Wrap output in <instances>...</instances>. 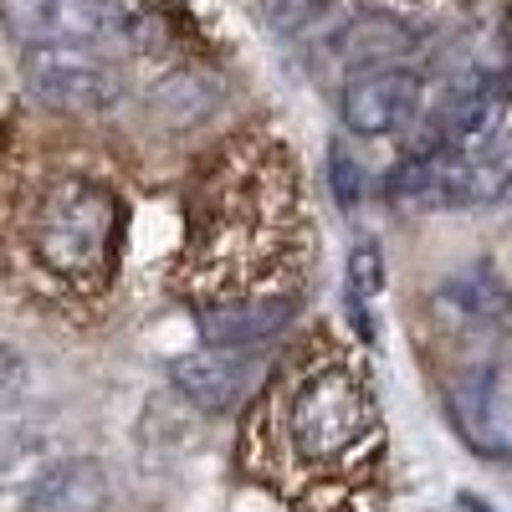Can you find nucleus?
I'll return each instance as SVG.
<instances>
[{
  "mask_svg": "<svg viewBox=\"0 0 512 512\" xmlns=\"http://www.w3.org/2000/svg\"><path fill=\"white\" fill-rule=\"evenodd\" d=\"M103 507H108L103 466L88 461V456H72V461L47 466V472L31 482L21 512H103Z\"/></svg>",
  "mask_w": 512,
  "mask_h": 512,
  "instance_id": "obj_10",
  "label": "nucleus"
},
{
  "mask_svg": "<svg viewBox=\"0 0 512 512\" xmlns=\"http://www.w3.org/2000/svg\"><path fill=\"white\" fill-rule=\"evenodd\" d=\"M118 205L98 180H62L41 195L31 221V251L67 287H103L113 272Z\"/></svg>",
  "mask_w": 512,
  "mask_h": 512,
  "instance_id": "obj_2",
  "label": "nucleus"
},
{
  "mask_svg": "<svg viewBox=\"0 0 512 512\" xmlns=\"http://www.w3.org/2000/svg\"><path fill=\"white\" fill-rule=\"evenodd\" d=\"M384 287V251L379 241H354L349 246V297L364 303V297H379Z\"/></svg>",
  "mask_w": 512,
  "mask_h": 512,
  "instance_id": "obj_13",
  "label": "nucleus"
},
{
  "mask_svg": "<svg viewBox=\"0 0 512 512\" xmlns=\"http://www.w3.org/2000/svg\"><path fill=\"white\" fill-rule=\"evenodd\" d=\"M512 185V144H472V149H425L405 154L390 195L420 210H472L502 200Z\"/></svg>",
  "mask_w": 512,
  "mask_h": 512,
  "instance_id": "obj_3",
  "label": "nucleus"
},
{
  "mask_svg": "<svg viewBox=\"0 0 512 512\" xmlns=\"http://www.w3.org/2000/svg\"><path fill=\"white\" fill-rule=\"evenodd\" d=\"M466 507H472V512H492V507H482V502H472V497H466Z\"/></svg>",
  "mask_w": 512,
  "mask_h": 512,
  "instance_id": "obj_16",
  "label": "nucleus"
},
{
  "mask_svg": "<svg viewBox=\"0 0 512 512\" xmlns=\"http://www.w3.org/2000/svg\"><path fill=\"white\" fill-rule=\"evenodd\" d=\"M425 108V82L405 67H359L344 93H338V113L354 134L384 139V134H400L410 128Z\"/></svg>",
  "mask_w": 512,
  "mask_h": 512,
  "instance_id": "obj_5",
  "label": "nucleus"
},
{
  "mask_svg": "<svg viewBox=\"0 0 512 512\" xmlns=\"http://www.w3.org/2000/svg\"><path fill=\"white\" fill-rule=\"evenodd\" d=\"M26 359L11 349V344H0V410H11V405H21V395H26Z\"/></svg>",
  "mask_w": 512,
  "mask_h": 512,
  "instance_id": "obj_15",
  "label": "nucleus"
},
{
  "mask_svg": "<svg viewBox=\"0 0 512 512\" xmlns=\"http://www.w3.org/2000/svg\"><path fill=\"white\" fill-rule=\"evenodd\" d=\"M451 420H456V431L472 441L482 456H502L507 451L502 420H497V374L487 364L466 369L451 384Z\"/></svg>",
  "mask_w": 512,
  "mask_h": 512,
  "instance_id": "obj_11",
  "label": "nucleus"
},
{
  "mask_svg": "<svg viewBox=\"0 0 512 512\" xmlns=\"http://www.w3.org/2000/svg\"><path fill=\"white\" fill-rule=\"evenodd\" d=\"M328 185H333V200H338V210H359V200H364V175H359V164H354V154L349 149H328Z\"/></svg>",
  "mask_w": 512,
  "mask_h": 512,
  "instance_id": "obj_14",
  "label": "nucleus"
},
{
  "mask_svg": "<svg viewBox=\"0 0 512 512\" xmlns=\"http://www.w3.org/2000/svg\"><path fill=\"white\" fill-rule=\"evenodd\" d=\"M297 313L292 292H267V297H236V303H210L200 308V338L221 349H256L272 333H282Z\"/></svg>",
  "mask_w": 512,
  "mask_h": 512,
  "instance_id": "obj_9",
  "label": "nucleus"
},
{
  "mask_svg": "<svg viewBox=\"0 0 512 512\" xmlns=\"http://www.w3.org/2000/svg\"><path fill=\"white\" fill-rule=\"evenodd\" d=\"M210 98H216V93H210L200 77H169V88H159V98H154V103H159L169 118H175V123L185 128V123H195V118L210 108Z\"/></svg>",
  "mask_w": 512,
  "mask_h": 512,
  "instance_id": "obj_12",
  "label": "nucleus"
},
{
  "mask_svg": "<svg viewBox=\"0 0 512 512\" xmlns=\"http://www.w3.org/2000/svg\"><path fill=\"white\" fill-rule=\"evenodd\" d=\"M251 349H221L210 344L205 354H180L169 364V384L205 415H221L231 405H241V395L251 390Z\"/></svg>",
  "mask_w": 512,
  "mask_h": 512,
  "instance_id": "obj_8",
  "label": "nucleus"
},
{
  "mask_svg": "<svg viewBox=\"0 0 512 512\" xmlns=\"http://www.w3.org/2000/svg\"><path fill=\"white\" fill-rule=\"evenodd\" d=\"M0 21L21 41L98 47V41L118 36V0H0Z\"/></svg>",
  "mask_w": 512,
  "mask_h": 512,
  "instance_id": "obj_6",
  "label": "nucleus"
},
{
  "mask_svg": "<svg viewBox=\"0 0 512 512\" xmlns=\"http://www.w3.org/2000/svg\"><path fill=\"white\" fill-rule=\"evenodd\" d=\"M21 72L31 98L62 113H98L123 93L118 72L93 47H72V41H31Z\"/></svg>",
  "mask_w": 512,
  "mask_h": 512,
  "instance_id": "obj_4",
  "label": "nucleus"
},
{
  "mask_svg": "<svg viewBox=\"0 0 512 512\" xmlns=\"http://www.w3.org/2000/svg\"><path fill=\"white\" fill-rule=\"evenodd\" d=\"M502 103H507V82L502 77H466L446 93V103L420 123V134L410 139V154H425V149H472L482 144L497 118H502Z\"/></svg>",
  "mask_w": 512,
  "mask_h": 512,
  "instance_id": "obj_7",
  "label": "nucleus"
},
{
  "mask_svg": "<svg viewBox=\"0 0 512 512\" xmlns=\"http://www.w3.org/2000/svg\"><path fill=\"white\" fill-rule=\"evenodd\" d=\"M282 420H287V446L297 451V461L344 466L374 436L379 410H374V395L354 364L323 359L318 369L297 374V384L287 390Z\"/></svg>",
  "mask_w": 512,
  "mask_h": 512,
  "instance_id": "obj_1",
  "label": "nucleus"
}]
</instances>
